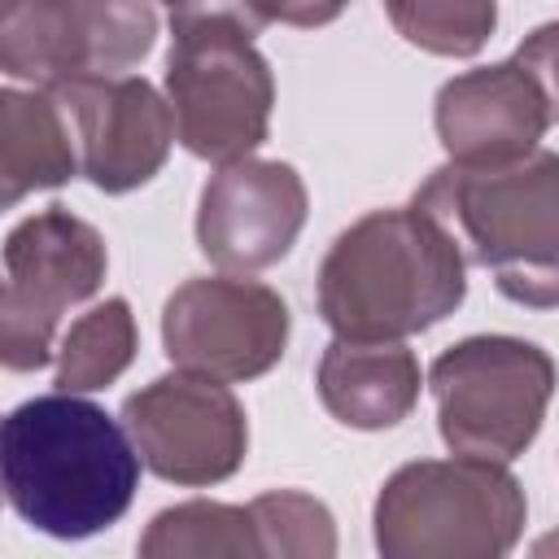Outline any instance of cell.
<instances>
[{
	"label": "cell",
	"mask_w": 559,
	"mask_h": 559,
	"mask_svg": "<svg viewBox=\"0 0 559 559\" xmlns=\"http://www.w3.org/2000/svg\"><path fill=\"white\" fill-rule=\"evenodd\" d=\"M140 463L127 424L70 389L26 397L0 428L9 507L61 542L118 524L135 498Z\"/></svg>",
	"instance_id": "obj_1"
},
{
	"label": "cell",
	"mask_w": 559,
	"mask_h": 559,
	"mask_svg": "<svg viewBox=\"0 0 559 559\" xmlns=\"http://www.w3.org/2000/svg\"><path fill=\"white\" fill-rule=\"evenodd\" d=\"M463 293V245L415 201L349 223L319 266V314L345 341H406L454 314Z\"/></svg>",
	"instance_id": "obj_2"
},
{
	"label": "cell",
	"mask_w": 559,
	"mask_h": 559,
	"mask_svg": "<svg viewBox=\"0 0 559 559\" xmlns=\"http://www.w3.org/2000/svg\"><path fill=\"white\" fill-rule=\"evenodd\" d=\"M441 218L472 266L515 306H559V153L533 148L507 166H437L411 197Z\"/></svg>",
	"instance_id": "obj_3"
},
{
	"label": "cell",
	"mask_w": 559,
	"mask_h": 559,
	"mask_svg": "<svg viewBox=\"0 0 559 559\" xmlns=\"http://www.w3.org/2000/svg\"><path fill=\"white\" fill-rule=\"evenodd\" d=\"M166 100L175 140L192 157L214 166L253 157L271 127L275 79L240 9L205 4L170 13Z\"/></svg>",
	"instance_id": "obj_4"
},
{
	"label": "cell",
	"mask_w": 559,
	"mask_h": 559,
	"mask_svg": "<svg viewBox=\"0 0 559 559\" xmlns=\"http://www.w3.org/2000/svg\"><path fill=\"white\" fill-rule=\"evenodd\" d=\"M528 502L507 463L419 459L397 467L376 498L384 559H498L515 546Z\"/></svg>",
	"instance_id": "obj_5"
},
{
	"label": "cell",
	"mask_w": 559,
	"mask_h": 559,
	"mask_svg": "<svg viewBox=\"0 0 559 559\" xmlns=\"http://www.w3.org/2000/svg\"><path fill=\"white\" fill-rule=\"evenodd\" d=\"M555 380V358L520 336H467L441 349L428 367L441 441L472 459H520L542 432Z\"/></svg>",
	"instance_id": "obj_6"
},
{
	"label": "cell",
	"mask_w": 559,
	"mask_h": 559,
	"mask_svg": "<svg viewBox=\"0 0 559 559\" xmlns=\"http://www.w3.org/2000/svg\"><path fill=\"white\" fill-rule=\"evenodd\" d=\"M109 253L92 223L66 205H48L22 218L4 240V293H0V362L9 371H35L52 358L61 314L87 301L105 280Z\"/></svg>",
	"instance_id": "obj_7"
},
{
	"label": "cell",
	"mask_w": 559,
	"mask_h": 559,
	"mask_svg": "<svg viewBox=\"0 0 559 559\" xmlns=\"http://www.w3.org/2000/svg\"><path fill=\"white\" fill-rule=\"evenodd\" d=\"M153 39L148 0H0V66L44 92L122 74L148 57Z\"/></svg>",
	"instance_id": "obj_8"
},
{
	"label": "cell",
	"mask_w": 559,
	"mask_h": 559,
	"mask_svg": "<svg viewBox=\"0 0 559 559\" xmlns=\"http://www.w3.org/2000/svg\"><path fill=\"white\" fill-rule=\"evenodd\" d=\"M122 424L144 459V467L170 485H218L249 450L245 406L227 380L201 371H170L122 402Z\"/></svg>",
	"instance_id": "obj_9"
},
{
	"label": "cell",
	"mask_w": 559,
	"mask_h": 559,
	"mask_svg": "<svg viewBox=\"0 0 559 559\" xmlns=\"http://www.w3.org/2000/svg\"><path fill=\"white\" fill-rule=\"evenodd\" d=\"M162 345L175 367L240 384L284 358L288 306L275 288L231 271L188 280L166 297Z\"/></svg>",
	"instance_id": "obj_10"
},
{
	"label": "cell",
	"mask_w": 559,
	"mask_h": 559,
	"mask_svg": "<svg viewBox=\"0 0 559 559\" xmlns=\"http://www.w3.org/2000/svg\"><path fill=\"white\" fill-rule=\"evenodd\" d=\"M306 183L288 162H227L201 188L197 245L218 271H266L297 245L306 227Z\"/></svg>",
	"instance_id": "obj_11"
},
{
	"label": "cell",
	"mask_w": 559,
	"mask_h": 559,
	"mask_svg": "<svg viewBox=\"0 0 559 559\" xmlns=\"http://www.w3.org/2000/svg\"><path fill=\"white\" fill-rule=\"evenodd\" d=\"M52 96L74 114L83 175L100 192H131L166 166L175 114L153 83L135 74H96L66 83Z\"/></svg>",
	"instance_id": "obj_12"
},
{
	"label": "cell",
	"mask_w": 559,
	"mask_h": 559,
	"mask_svg": "<svg viewBox=\"0 0 559 559\" xmlns=\"http://www.w3.org/2000/svg\"><path fill=\"white\" fill-rule=\"evenodd\" d=\"M432 122L454 166H507L537 148L550 127V105L537 79L511 57L454 74L437 92Z\"/></svg>",
	"instance_id": "obj_13"
},
{
	"label": "cell",
	"mask_w": 559,
	"mask_h": 559,
	"mask_svg": "<svg viewBox=\"0 0 559 559\" xmlns=\"http://www.w3.org/2000/svg\"><path fill=\"white\" fill-rule=\"evenodd\" d=\"M319 402L345 428H393L419 402V362L402 341H345L336 336L314 371Z\"/></svg>",
	"instance_id": "obj_14"
},
{
	"label": "cell",
	"mask_w": 559,
	"mask_h": 559,
	"mask_svg": "<svg viewBox=\"0 0 559 559\" xmlns=\"http://www.w3.org/2000/svg\"><path fill=\"white\" fill-rule=\"evenodd\" d=\"M61 100L44 87L0 92V205H17L35 188H57L74 175L79 157L61 122Z\"/></svg>",
	"instance_id": "obj_15"
},
{
	"label": "cell",
	"mask_w": 559,
	"mask_h": 559,
	"mask_svg": "<svg viewBox=\"0 0 559 559\" xmlns=\"http://www.w3.org/2000/svg\"><path fill=\"white\" fill-rule=\"evenodd\" d=\"M144 559H262L253 507L231 502H179L153 515L140 537Z\"/></svg>",
	"instance_id": "obj_16"
},
{
	"label": "cell",
	"mask_w": 559,
	"mask_h": 559,
	"mask_svg": "<svg viewBox=\"0 0 559 559\" xmlns=\"http://www.w3.org/2000/svg\"><path fill=\"white\" fill-rule=\"evenodd\" d=\"M135 358V319L122 297H105L70 323L57 349V389L96 393L114 384Z\"/></svg>",
	"instance_id": "obj_17"
},
{
	"label": "cell",
	"mask_w": 559,
	"mask_h": 559,
	"mask_svg": "<svg viewBox=\"0 0 559 559\" xmlns=\"http://www.w3.org/2000/svg\"><path fill=\"white\" fill-rule=\"evenodd\" d=\"M393 31L432 57H476L498 26V0H384Z\"/></svg>",
	"instance_id": "obj_18"
},
{
	"label": "cell",
	"mask_w": 559,
	"mask_h": 559,
	"mask_svg": "<svg viewBox=\"0 0 559 559\" xmlns=\"http://www.w3.org/2000/svg\"><path fill=\"white\" fill-rule=\"evenodd\" d=\"M262 537V559H328L336 555L332 511L301 489H271L249 502Z\"/></svg>",
	"instance_id": "obj_19"
},
{
	"label": "cell",
	"mask_w": 559,
	"mask_h": 559,
	"mask_svg": "<svg viewBox=\"0 0 559 559\" xmlns=\"http://www.w3.org/2000/svg\"><path fill=\"white\" fill-rule=\"evenodd\" d=\"M515 61L537 79V87H542V96L550 105V122H559V22L537 26L515 48Z\"/></svg>",
	"instance_id": "obj_20"
},
{
	"label": "cell",
	"mask_w": 559,
	"mask_h": 559,
	"mask_svg": "<svg viewBox=\"0 0 559 559\" xmlns=\"http://www.w3.org/2000/svg\"><path fill=\"white\" fill-rule=\"evenodd\" d=\"M249 22H284V26H328L341 17L345 0H240Z\"/></svg>",
	"instance_id": "obj_21"
},
{
	"label": "cell",
	"mask_w": 559,
	"mask_h": 559,
	"mask_svg": "<svg viewBox=\"0 0 559 559\" xmlns=\"http://www.w3.org/2000/svg\"><path fill=\"white\" fill-rule=\"evenodd\" d=\"M170 4V13L175 9H205V4H231V9H240V0H166Z\"/></svg>",
	"instance_id": "obj_22"
},
{
	"label": "cell",
	"mask_w": 559,
	"mask_h": 559,
	"mask_svg": "<svg viewBox=\"0 0 559 559\" xmlns=\"http://www.w3.org/2000/svg\"><path fill=\"white\" fill-rule=\"evenodd\" d=\"M533 555H559V533H550V537H542V542L533 546Z\"/></svg>",
	"instance_id": "obj_23"
}]
</instances>
